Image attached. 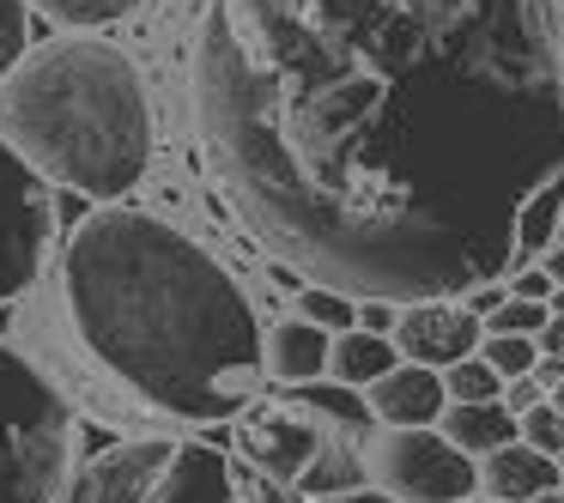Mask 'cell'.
<instances>
[{
	"instance_id": "cell-26",
	"label": "cell",
	"mask_w": 564,
	"mask_h": 503,
	"mask_svg": "<svg viewBox=\"0 0 564 503\" xmlns=\"http://www.w3.org/2000/svg\"><path fill=\"white\" fill-rule=\"evenodd\" d=\"M540 352H564V316L552 309V321L540 328Z\"/></svg>"
},
{
	"instance_id": "cell-23",
	"label": "cell",
	"mask_w": 564,
	"mask_h": 503,
	"mask_svg": "<svg viewBox=\"0 0 564 503\" xmlns=\"http://www.w3.org/2000/svg\"><path fill=\"white\" fill-rule=\"evenodd\" d=\"M510 292H516V297H540V304H552L558 280H552L546 261H540V267H516V273H510Z\"/></svg>"
},
{
	"instance_id": "cell-8",
	"label": "cell",
	"mask_w": 564,
	"mask_h": 503,
	"mask_svg": "<svg viewBox=\"0 0 564 503\" xmlns=\"http://www.w3.org/2000/svg\"><path fill=\"white\" fill-rule=\"evenodd\" d=\"M37 164L0 134V304L19 297L31 280H37L43 255H50V188L37 183Z\"/></svg>"
},
{
	"instance_id": "cell-10",
	"label": "cell",
	"mask_w": 564,
	"mask_h": 503,
	"mask_svg": "<svg viewBox=\"0 0 564 503\" xmlns=\"http://www.w3.org/2000/svg\"><path fill=\"white\" fill-rule=\"evenodd\" d=\"M370 413L382 425H437L449 413V382H443V370L401 358L389 376L370 382Z\"/></svg>"
},
{
	"instance_id": "cell-5",
	"label": "cell",
	"mask_w": 564,
	"mask_h": 503,
	"mask_svg": "<svg viewBox=\"0 0 564 503\" xmlns=\"http://www.w3.org/2000/svg\"><path fill=\"white\" fill-rule=\"evenodd\" d=\"M62 503H304L273 473L200 437H122L67 479Z\"/></svg>"
},
{
	"instance_id": "cell-7",
	"label": "cell",
	"mask_w": 564,
	"mask_h": 503,
	"mask_svg": "<svg viewBox=\"0 0 564 503\" xmlns=\"http://www.w3.org/2000/svg\"><path fill=\"white\" fill-rule=\"evenodd\" d=\"M370 485L401 503H462L479 491V455H467L449 430L431 425H382L365 437Z\"/></svg>"
},
{
	"instance_id": "cell-18",
	"label": "cell",
	"mask_w": 564,
	"mask_h": 503,
	"mask_svg": "<svg viewBox=\"0 0 564 503\" xmlns=\"http://www.w3.org/2000/svg\"><path fill=\"white\" fill-rule=\"evenodd\" d=\"M552 321V304H540V297H503L498 309L486 316V333H534L540 340V328Z\"/></svg>"
},
{
	"instance_id": "cell-20",
	"label": "cell",
	"mask_w": 564,
	"mask_h": 503,
	"mask_svg": "<svg viewBox=\"0 0 564 503\" xmlns=\"http://www.w3.org/2000/svg\"><path fill=\"white\" fill-rule=\"evenodd\" d=\"M50 19L62 25H110V19H128L140 0H37Z\"/></svg>"
},
{
	"instance_id": "cell-29",
	"label": "cell",
	"mask_w": 564,
	"mask_h": 503,
	"mask_svg": "<svg viewBox=\"0 0 564 503\" xmlns=\"http://www.w3.org/2000/svg\"><path fill=\"white\" fill-rule=\"evenodd\" d=\"M462 503H503V497H486V491H474V497H462Z\"/></svg>"
},
{
	"instance_id": "cell-28",
	"label": "cell",
	"mask_w": 564,
	"mask_h": 503,
	"mask_svg": "<svg viewBox=\"0 0 564 503\" xmlns=\"http://www.w3.org/2000/svg\"><path fill=\"white\" fill-rule=\"evenodd\" d=\"M534 503H564V485H552V491H540Z\"/></svg>"
},
{
	"instance_id": "cell-11",
	"label": "cell",
	"mask_w": 564,
	"mask_h": 503,
	"mask_svg": "<svg viewBox=\"0 0 564 503\" xmlns=\"http://www.w3.org/2000/svg\"><path fill=\"white\" fill-rule=\"evenodd\" d=\"M564 485V467L558 455L534 449V442H503V449H491L486 461H479V491L486 497H503V503H534L540 491Z\"/></svg>"
},
{
	"instance_id": "cell-13",
	"label": "cell",
	"mask_w": 564,
	"mask_h": 503,
	"mask_svg": "<svg viewBox=\"0 0 564 503\" xmlns=\"http://www.w3.org/2000/svg\"><path fill=\"white\" fill-rule=\"evenodd\" d=\"M437 425L449 430L467 455H479V461H486L491 449H503V442L522 437V418H516L503 401H449V413H443Z\"/></svg>"
},
{
	"instance_id": "cell-9",
	"label": "cell",
	"mask_w": 564,
	"mask_h": 503,
	"mask_svg": "<svg viewBox=\"0 0 564 503\" xmlns=\"http://www.w3.org/2000/svg\"><path fill=\"white\" fill-rule=\"evenodd\" d=\"M394 346L401 358L431 370H449L462 358H474L486 346V316H474L455 297H425V304H401L394 309Z\"/></svg>"
},
{
	"instance_id": "cell-15",
	"label": "cell",
	"mask_w": 564,
	"mask_h": 503,
	"mask_svg": "<svg viewBox=\"0 0 564 503\" xmlns=\"http://www.w3.org/2000/svg\"><path fill=\"white\" fill-rule=\"evenodd\" d=\"M564 231V176L558 183H546L534 200L522 207V231H516V267H528L534 255H546L552 243H558Z\"/></svg>"
},
{
	"instance_id": "cell-2",
	"label": "cell",
	"mask_w": 564,
	"mask_h": 503,
	"mask_svg": "<svg viewBox=\"0 0 564 503\" xmlns=\"http://www.w3.org/2000/svg\"><path fill=\"white\" fill-rule=\"evenodd\" d=\"M62 316L104 376L183 425L237 418L273 376L243 285L134 207H98L67 237Z\"/></svg>"
},
{
	"instance_id": "cell-27",
	"label": "cell",
	"mask_w": 564,
	"mask_h": 503,
	"mask_svg": "<svg viewBox=\"0 0 564 503\" xmlns=\"http://www.w3.org/2000/svg\"><path fill=\"white\" fill-rule=\"evenodd\" d=\"M546 273L564 285V243H552V249H546Z\"/></svg>"
},
{
	"instance_id": "cell-6",
	"label": "cell",
	"mask_w": 564,
	"mask_h": 503,
	"mask_svg": "<svg viewBox=\"0 0 564 503\" xmlns=\"http://www.w3.org/2000/svg\"><path fill=\"white\" fill-rule=\"evenodd\" d=\"M74 449L67 401L13 346H0V503H62Z\"/></svg>"
},
{
	"instance_id": "cell-31",
	"label": "cell",
	"mask_w": 564,
	"mask_h": 503,
	"mask_svg": "<svg viewBox=\"0 0 564 503\" xmlns=\"http://www.w3.org/2000/svg\"><path fill=\"white\" fill-rule=\"evenodd\" d=\"M552 406H564V382H558V389H552Z\"/></svg>"
},
{
	"instance_id": "cell-16",
	"label": "cell",
	"mask_w": 564,
	"mask_h": 503,
	"mask_svg": "<svg viewBox=\"0 0 564 503\" xmlns=\"http://www.w3.org/2000/svg\"><path fill=\"white\" fill-rule=\"evenodd\" d=\"M443 382H449V401H503V389H510V376H503L486 352L449 364V370H443Z\"/></svg>"
},
{
	"instance_id": "cell-1",
	"label": "cell",
	"mask_w": 564,
	"mask_h": 503,
	"mask_svg": "<svg viewBox=\"0 0 564 503\" xmlns=\"http://www.w3.org/2000/svg\"><path fill=\"white\" fill-rule=\"evenodd\" d=\"M195 110L285 267L365 304L467 297L564 176V0H207Z\"/></svg>"
},
{
	"instance_id": "cell-19",
	"label": "cell",
	"mask_w": 564,
	"mask_h": 503,
	"mask_svg": "<svg viewBox=\"0 0 564 503\" xmlns=\"http://www.w3.org/2000/svg\"><path fill=\"white\" fill-rule=\"evenodd\" d=\"M479 352H486L503 376H534V364H540V340H534V333H486Z\"/></svg>"
},
{
	"instance_id": "cell-14",
	"label": "cell",
	"mask_w": 564,
	"mask_h": 503,
	"mask_svg": "<svg viewBox=\"0 0 564 503\" xmlns=\"http://www.w3.org/2000/svg\"><path fill=\"white\" fill-rule=\"evenodd\" d=\"M394 364H401V346H394L389 333H370L365 321H358V328H340V333H334L328 370H334V382H346V389H370V382L389 376Z\"/></svg>"
},
{
	"instance_id": "cell-21",
	"label": "cell",
	"mask_w": 564,
	"mask_h": 503,
	"mask_svg": "<svg viewBox=\"0 0 564 503\" xmlns=\"http://www.w3.org/2000/svg\"><path fill=\"white\" fill-rule=\"evenodd\" d=\"M522 442H534L546 455H564V406H552V394L522 413Z\"/></svg>"
},
{
	"instance_id": "cell-17",
	"label": "cell",
	"mask_w": 564,
	"mask_h": 503,
	"mask_svg": "<svg viewBox=\"0 0 564 503\" xmlns=\"http://www.w3.org/2000/svg\"><path fill=\"white\" fill-rule=\"evenodd\" d=\"M297 316H310L316 328H358L352 292H334V285H304V297H297Z\"/></svg>"
},
{
	"instance_id": "cell-24",
	"label": "cell",
	"mask_w": 564,
	"mask_h": 503,
	"mask_svg": "<svg viewBox=\"0 0 564 503\" xmlns=\"http://www.w3.org/2000/svg\"><path fill=\"white\" fill-rule=\"evenodd\" d=\"M540 401H546V382H540V376H510V389H503V406H510L516 418H522L528 406H540Z\"/></svg>"
},
{
	"instance_id": "cell-22",
	"label": "cell",
	"mask_w": 564,
	"mask_h": 503,
	"mask_svg": "<svg viewBox=\"0 0 564 503\" xmlns=\"http://www.w3.org/2000/svg\"><path fill=\"white\" fill-rule=\"evenodd\" d=\"M25 55V0H0V79Z\"/></svg>"
},
{
	"instance_id": "cell-3",
	"label": "cell",
	"mask_w": 564,
	"mask_h": 503,
	"mask_svg": "<svg viewBox=\"0 0 564 503\" xmlns=\"http://www.w3.org/2000/svg\"><path fill=\"white\" fill-rule=\"evenodd\" d=\"M0 134L50 183L86 200H122L152 164L147 79L116 43H50L0 86Z\"/></svg>"
},
{
	"instance_id": "cell-30",
	"label": "cell",
	"mask_w": 564,
	"mask_h": 503,
	"mask_svg": "<svg viewBox=\"0 0 564 503\" xmlns=\"http://www.w3.org/2000/svg\"><path fill=\"white\" fill-rule=\"evenodd\" d=\"M552 309H558V316H564V285H558V292H552Z\"/></svg>"
},
{
	"instance_id": "cell-25",
	"label": "cell",
	"mask_w": 564,
	"mask_h": 503,
	"mask_svg": "<svg viewBox=\"0 0 564 503\" xmlns=\"http://www.w3.org/2000/svg\"><path fill=\"white\" fill-rule=\"evenodd\" d=\"M322 503H401V497H389L377 485H358V491H340V497H322Z\"/></svg>"
},
{
	"instance_id": "cell-12",
	"label": "cell",
	"mask_w": 564,
	"mask_h": 503,
	"mask_svg": "<svg viewBox=\"0 0 564 503\" xmlns=\"http://www.w3.org/2000/svg\"><path fill=\"white\" fill-rule=\"evenodd\" d=\"M328 352H334L328 328H316L310 316H292V321H280L273 340H268V370L280 382H316L322 370H328Z\"/></svg>"
},
{
	"instance_id": "cell-4",
	"label": "cell",
	"mask_w": 564,
	"mask_h": 503,
	"mask_svg": "<svg viewBox=\"0 0 564 503\" xmlns=\"http://www.w3.org/2000/svg\"><path fill=\"white\" fill-rule=\"evenodd\" d=\"M370 401H358L346 382L310 389L285 382L280 394H261L237 413V455L273 473L304 503L340 497V491L370 485L365 437H370Z\"/></svg>"
}]
</instances>
